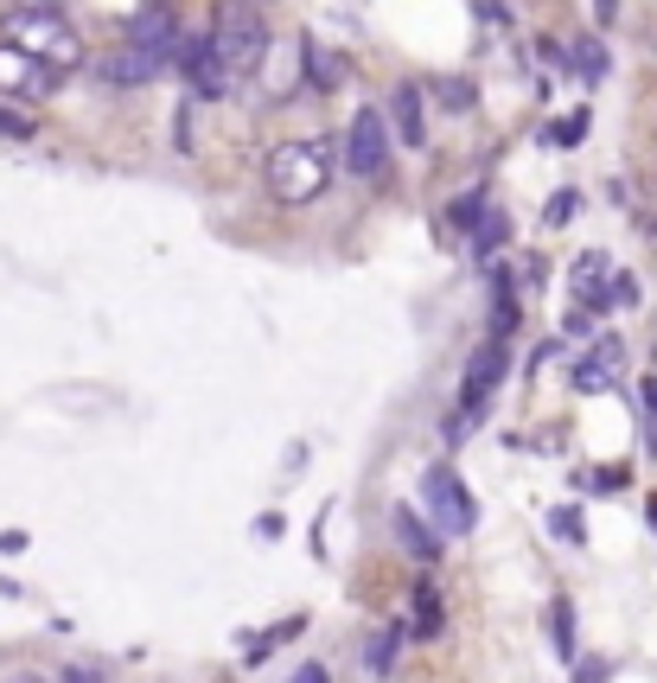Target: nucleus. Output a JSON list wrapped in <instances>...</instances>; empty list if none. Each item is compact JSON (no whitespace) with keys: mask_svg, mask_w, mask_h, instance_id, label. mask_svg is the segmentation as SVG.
Returning <instances> with one entry per match:
<instances>
[{"mask_svg":"<svg viewBox=\"0 0 657 683\" xmlns=\"http://www.w3.org/2000/svg\"><path fill=\"white\" fill-rule=\"evenodd\" d=\"M549 646L562 651V658H575V601L568 594L549 601Z\"/></svg>","mask_w":657,"mask_h":683,"instance_id":"obj_15","label":"nucleus"},{"mask_svg":"<svg viewBox=\"0 0 657 683\" xmlns=\"http://www.w3.org/2000/svg\"><path fill=\"white\" fill-rule=\"evenodd\" d=\"M440 626H447L440 588L422 575V581H415V594H408V633H415V639H440Z\"/></svg>","mask_w":657,"mask_h":683,"instance_id":"obj_10","label":"nucleus"},{"mask_svg":"<svg viewBox=\"0 0 657 683\" xmlns=\"http://www.w3.org/2000/svg\"><path fill=\"white\" fill-rule=\"evenodd\" d=\"M473 243H479V250H485V256H492V250H505V243H511V218L485 205V211H479V218H473Z\"/></svg>","mask_w":657,"mask_h":683,"instance_id":"obj_16","label":"nucleus"},{"mask_svg":"<svg viewBox=\"0 0 657 683\" xmlns=\"http://www.w3.org/2000/svg\"><path fill=\"white\" fill-rule=\"evenodd\" d=\"M396 536H402V549H408V556H422V563H440V531H428V524H422L408 505L396 511Z\"/></svg>","mask_w":657,"mask_h":683,"instance_id":"obj_13","label":"nucleus"},{"mask_svg":"<svg viewBox=\"0 0 657 683\" xmlns=\"http://www.w3.org/2000/svg\"><path fill=\"white\" fill-rule=\"evenodd\" d=\"M555 536H568V543H575V536H581V518H575V511H555Z\"/></svg>","mask_w":657,"mask_h":683,"instance_id":"obj_25","label":"nucleus"},{"mask_svg":"<svg viewBox=\"0 0 657 683\" xmlns=\"http://www.w3.org/2000/svg\"><path fill=\"white\" fill-rule=\"evenodd\" d=\"M505 364H511V358H505V339H485V345L473 351V364H466V383H460V416H466V421H473L479 409L492 403V390L505 383Z\"/></svg>","mask_w":657,"mask_h":683,"instance_id":"obj_6","label":"nucleus"},{"mask_svg":"<svg viewBox=\"0 0 657 683\" xmlns=\"http://www.w3.org/2000/svg\"><path fill=\"white\" fill-rule=\"evenodd\" d=\"M0 135H13V141H26V135H33V115H13V109H0Z\"/></svg>","mask_w":657,"mask_h":683,"instance_id":"obj_22","label":"nucleus"},{"mask_svg":"<svg viewBox=\"0 0 657 683\" xmlns=\"http://www.w3.org/2000/svg\"><path fill=\"white\" fill-rule=\"evenodd\" d=\"M7 45H20L26 58L51 65V71H71L77 58H83L77 33L51 13V7H20V13H7Z\"/></svg>","mask_w":657,"mask_h":683,"instance_id":"obj_3","label":"nucleus"},{"mask_svg":"<svg viewBox=\"0 0 657 683\" xmlns=\"http://www.w3.org/2000/svg\"><path fill=\"white\" fill-rule=\"evenodd\" d=\"M65 683H103L96 671H65Z\"/></svg>","mask_w":657,"mask_h":683,"instance_id":"obj_29","label":"nucleus"},{"mask_svg":"<svg viewBox=\"0 0 657 683\" xmlns=\"http://www.w3.org/2000/svg\"><path fill=\"white\" fill-rule=\"evenodd\" d=\"M422 505H428V518H435L447 536H473L479 531V505H473V493L460 486L453 466H428V473H422Z\"/></svg>","mask_w":657,"mask_h":683,"instance_id":"obj_4","label":"nucleus"},{"mask_svg":"<svg viewBox=\"0 0 657 683\" xmlns=\"http://www.w3.org/2000/svg\"><path fill=\"white\" fill-rule=\"evenodd\" d=\"M345 166H351L358 180H377V173L390 166V121L377 109L351 115V128H345Z\"/></svg>","mask_w":657,"mask_h":683,"instance_id":"obj_5","label":"nucleus"},{"mask_svg":"<svg viewBox=\"0 0 657 683\" xmlns=\"http://www.w3.org/2000/svg\"><path fill=\"white\" fill-rule=\"evenodd\" d=\"M166 71H173V51H153V45H122L103 65L110 83H153V77H166Z\"/></svg>","mask_w":657,"mask_h":683,"instance_id":"obj_8","label":"nucleus"},{"mask_svg":"<svg viewBox=\"0 0 657 683\" xmlns=\"http://www.w3.org/2000/svg\"><path fill=\"white\" fill-rule=\"evenodd\" d=\"M593 20H600V26H613V20H620V0H593Z\"/></svg>","mask_w":657,"mask_h":683,"instance_id":"obj_26","label":"nucleus"},{"mask_svg":"<svg viewBox=\"0 0 657 683\" xmlns=\"http://www.w3.org/2000/svg\"><path fill=\"white\" fill-rule=\"evenodd\" d=\"M581 135H587V115H568V121L555 128V141H562V148H568V141H581Z\"/></svg>","mask_w":657,"mask_h":683,"instance_id":"obj_24","label":"nucleus"},{"mask_svg":"<svg viewBox=\"0 0 657 683\" xmlns=\"http://www.w3.org/2000/svg\"><path fill=\"white\" fill-rule=\"evenodd\" d=\"M288 683H332V678L320 671V664H307V671H300V678H288Z\"/></svg>","mask_w":657,"mask_h":683,"instance_id":"obj_28","label":"nucleus"},{"mask_svg":"<svg viewBox=\"0 0 657 683\" xmlns=\"http://www.w3.org/2000/svg\"><path fill=\"white\" fill-rule=\"evenodd\" d=\"M613 364H620V339H600V351H587L568 383H575V390H607V383H613Z\"/></svg>","mask_w":657,"mask_h":683,"instance_id":"obj_12","label":"nucleus"},{"mask_svg":"<svg viewBox=\"0 0 657 683\" xmlns=\"http://www.w3.org/2000/svg\"><path fill=\"white\" fill-rule=\"evenodd\" d=\"M575 683H607V664H581V678Z\"/></svg>","mask_w":657,"mask_h":683,"instance_id":"obj_27","label":"nucleus"},{"mask_svg":"<svg viewBox=\"0 0 657 683\" xmlns=\"http://www.w3.org/2000/svg\"><path fill=\"white\" fill-rule=\"evenodd\" d=\"M396 651H402V633H396V626H377V633H370V646H365V671H370V678H390Z\"/></svg>","mask_w":657,"mask_h":683,"instance_id":"obj_14","label":"nucleus"},{"mask_svg":"<svg viewBox=\"0 0 657 683\" xmlns=\"http://www.w3.org/2000/svg\"><path fill=\"white\" fill-rule=\"evenodd\" d=\"M205 45H211L218 71L230 77V83H243V77H256L262 58H268V26H262L256 7H223L218 26L205 33Z\"/></svg>","mask_w":657,"mask_h":683,"instance_id":"obj_1","label":"nucleus"},{"mask_svg":"<svg viewBox=\"0 0 657 683\" xmlns=\"http://www.w3.org/2000/svg\"><path fill=\"white\" fill-rule=\"evenodd\" d=\"M575 211H581L575 192H555V198H549V224H575Z\"/></svg>","mask_w":657,"mask_h":683,"instance_id":"obj_21","label":"nucleus"},{"mask_svg":"<svg viewBox=\"0 0 657 683\" xmlns=\"http://www.w3.org/2000/svg\"><path fill=\"white\" fill-rule=\"evenodd\" d=\"M51 83H58V71L51 65H38V58H26L20 45H0V90L7 96H51Z\"/></svg>","mask_w":657,"mask_h":683,"instance_id":"obj_7","label":"nucleus"},{"mask_svg":"<svg viewBox=\"0 0 657 683\" xmlns=\"http://www.w3.org/2000/svg\"><path fill=\"white\" fill-rule=\"evenodd\" d=\"M262 173H268V192L281 205H307V198H320L332 186V153L326 141H281Z\"/></svg>","mask_w":657,"mask_h":683,"instance_id":"obj_2","label":"nucleus"},{"mask_svg":"<svg viewBox=\"0 0 657 683\" xmlns=\"http://www.w3.org/2000/svg\"><path fill=\"white\" fill-rule=\"evenodd\" d=\"M479 211H485V198H479V192H466V198H453V205H447V224H453V230H473Z\"/></svg>","mask_w":657,"mask_h":683,"instance_id":"obj_19","label":"nucleus"},{"mask_svg":"<svg viewBox=\"0 0 657 683\" xmlns=\"http://www.w3.org/2000/svg\"><path fill=\"white\" fill-rule=\"evenodd\" d=\"M440 103H447V109H466V103H473V90H466V83H440Z\"/></svg>","mask_w":657,"mask_h":683,"instance_id":"obj_23","label":"nucleus"},{"mask_svg":"<svg viewBox=\"0 0 657 683\" xmlns=\"http://www.w3.org/2000/svg\"><path fill=\"white\" fill-rule=\"evenodd\" d=\"M307 65H313V83H326V90L338 83V77H345V65H332V58L320 51V45H313V38H307Z\"/></svg>","mask_w":657,"mask_h":683,"instance_id":"obj_20","label":"nucleus"},{"mask_svg":"<svg viewBox=\"0 0 657 683\" xmlns=\"http://www.w3.org/2000/svg\"><path fill=\"white\" fill-rule=\"evenodd\" d=\"M600 281H607V256H593V250H587L581 263H575V294L600 306Z\"/></svg>","mask_w":657,"mask_h":683,"instance_id":"obj_17","label":"nucleus"},{"mask_svg":"<svg viewBox=\"0 0 657 683\" xmlns=\"http://www.w3.org/2000/svg\"><path fill=\"white\" fill-rule=\"evenodd\" d=\"M652 518H657V511H652Z\"/></svg>","mask_w":657,"mask_h":683,"instance_id":"obj_30","label":"nucleus"},{"mask_svg":"<svg viewBox=\"0 0 657 683\" xmlns=\"http://www.w3.org/2000/svg\"><path fill=\"white\" fill-rule=\"evenodd\" d=\"M128 45H153V51H180V13H173L166 0H153V7H141V13L128 20Z\"/></svg>","mask_w":657,"mask_h":683,"instance_id":"obj_9","label":"nucleus"},{"mask_svg":"<svg viewBox=\"0 0 657 683\" xmlns=\"http://www.w3.org/2000/svg\"><path fill=\"white\" fill-rule=\"evenodd\" d=\"M575 71H581L587 83H600V77L613 71V58H607V45H593V38H581V45H575Z\"/></svg>","mask_w":657,"mask_h":683,"instance_id":"obj_18","label":"nucleus"},{"mask_svg":"<svg viewBox=\"0 0 657 683\" xmlns=\"http://www.w3.org/2000/svg\"><path fill=\"white\" fill-rule=\"evenodd\" d=\"M390 115H396V135L408 148H422L428 141V115H422V83H396V96H390Z\"/></svg>","mask_w":657,"mask_h":683,"instance_id":"obj_11","label":"nucleus"}]
</instances>
